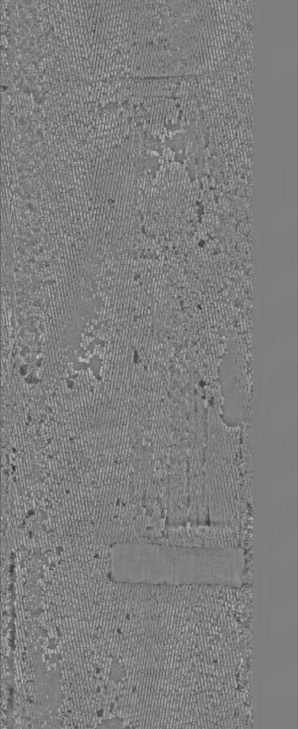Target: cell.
<instances>
[{"label": "cell", "instance_id": "6da1fadb", "mask_svg": "<svg viewBox=\"0 0 298 729\" xmlns=\"http://www.w3.org/2000/svg\"><path fill=\"white\" fill-rule=\"evenodd\" d=\"M139 649L145 701L173 721L213 712L235 676L232 624L215 597L202 590L178 587L156 599Z\"/></svg>", "mask_w": 298, "mask_h": 729}, {"label": "cell", "instance_id": "7a4b0ae2", "mask_svg": "<svg viewBox=\"0 0 298 729\" xmlns=\"http://www.w3.org/2000/svg\"><path fill=\"white\" fill-rule=\"evenodd\" d=\"M117 583L243 587L245 555L240 547H191L122 542L110 552Z\"/></svg>", "mask_w": 298, "mask_h": 729}]
</instances>
